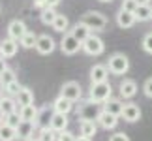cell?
<instances>
[{
	"label": "cell",
	"instance_id": "cell-32",
	"mask_svg": "<svg viewBox=\"0 0 152 141\" xmlns=\"http://www.w3.org/2000/svg\"><path fill=\"white\" fill-rule=\"evenodd\" d=\"M21 89H23V85L19 83V81H13V83H10V85H6V94L8 96H17V94L21 92Z\"/></svg>",
	"mask_w": 152,
	"mask_h": 141
},
{
	"label": "cell",
	"instance_id": "cell-44",
	"mask_svg": "<svg viewBox=\"0 0 152 141\" xmlns=\"http://www.w3.org/2000/svg\"><path fill=\"white\" fill-rule=\"evenodd\" d=\"M4 119H6V117L2 115V111H0V126H2V124H4Z\"/></svg>",
	"mask_w": 152,
	"mask_h": 141
},
{
	"label": "cell",
	"instance_id": "cell-10",
	"mask_svg": "<svg viewBox=\"0 0 152 141\" xmlns=\"http://www.w3.org/2000/svg\"><path fill=\"white\" fill-rule=\"evenodd\" d=\"M28 30H26V25H25V21H21V19H13L8 25V38L11 40H17V42H21L23 36H25Z\"/></svg>",
	"mask_w": 152,
	"mask_h": 141
},
{
	"label": "cell",
	"instance_id": "cell-21",
	"mask_svg": "<svg viewBox=\"0 0 152 141\" xmlns=\"http://www.w3.org/2000/svg\"><path fill=\"white\" fill-rule=\"evenodd\" d=\"M103 109L109 111V113H113L116 117H122V111H124V102L118 98H109L107 102L103 104Z\"/></svg>",
	"mask_w": 152,
	"mask_h": 141
},
{
	"label": "cell",
	"instance_id": "cell-1",
	"mask_svg": "<svg viewBox=\"0 0 152 141\" xmlns=\"http://www.w3.org/2000/svg\"><path fill=\"white\" fill-rule=\"evenodd\" d=\"M107 68L113 75H126L130 72V58L124 53H113L107 60Z\"/></svg>",
	"mask_w": 152,
	"mask_h": 141
},
{
	"label": "cell",
	"instance_id": "cell-38",
	"mask_svg": "<svg viewBox=\"0 0 152 141\" xmlns=\"http://www.w3.org/2000/svg\"><path fill=\"white\" fill-rule=\"evenodd\" d=\"M143 92H145V96H147V98H152V77H148L143 83Z\"/></svg>",
	"mask_w": 152,
	"mask_h": 141
},
{
	"label": "cell",
	"instance_id": "cell-18",
	"mask_svg": "<svg viewBox=\"0 0 152 141\" xmlns=\"http://www.w3.org/2000/svg\"><path fill=\"white\" fill-rule=\"evenodd\" d=\"M135 23H137L135 13H132V11L120 10L118 13H116V25H118L120 28H132Z\"/></svg>",
	"mask_w": 152,
	"mask_h": 141
},
{
	"label": "cell",
	"instance_id": "cell-3",
	"mask_svg": "<svg viewBox=\"0 0 152 141\" xmlns=\"http://www.w3.org/2000/svg\"><path fill=\"white\" fill-rule=\"evenodd\" d=\"M113 94V87L111 83H90V89H88V98L96 104H105L107 100L111 98Z\"/></svg>",
	"mask_w": 152,
	"mask_h": 141
},
{
	"label": "cell",
	"instance_id": "cell-11",
	"mask_svg": "<svg viewBox=\"0 0 152 141\" xmlns=\"http://www.w3.org/2000/svg\"><path fill=\"white\" fill-rule=\"evenodd\" d=\"M55 40H53L49 34H42V36H38V43H36V51L39 55H51L53 51H55Z\"/></svg>",
	"mask_w": 152,
	"mask_h": 141
},
{
	"label": "cell",
	"instance_id": "cell-28",
	"mask_svg": "<svg viewBox=\"0 0 152 141\" xmlns=\"http://www.w3.org/2000/svg\"><path fill=\"white\" fill-rule=\"evenodd\" d=\"M17 139V128L10 126L8 122H4L0 126V141H15Z\"/></svg>",
	"mask_w": 152,
	"mask_h": 141
},
{
	"label": "cell",
	"instance_id": "cell-27",
	"mask_svg": "<svg viewBox=\"0 0 152 141\" xmlns=\"http://www.w3.org/2000/svg\"><path fill=\"white\" fill-rule=\"evenodd\" d=\"M53 28H55L56 32H60V34L69 32V19L64 13H58L56 19H55V23H53Z\"/></svg>",
	"mask_w": 152,
	"mask_h": 141
},
{
	"label": "cell",
	"instance_id": "cell-9",
	"mask_svg": "<svg viewBox=\"0 0 152 141\" xmlns=\"http://www.w3.org/2000/svg\"><path fill=\"white\" fill-rule=\"evenodd\" d=\"M109 73L107 64H94L90 68V83H107Z\"/></svg>",
	"mask_w": 152,
	"mask_h": 141
},
{
	"label": "cell",
	"instance_id": "cell-19",
	"mask_svg": "<svg viewBox=\"0 0 152 141\" xmlns=\"http://www.w3.org/2000/svg\"><path fill=\"white\" fill-rule=\"evenodd\" d=\"M73 104L72 100H68V98H64V96H58L55 102H53V107H55L56 113H64V115H68V113H72L73 111Z\"/></svg>",
	"mask_w": 152,
	"mask_h": 141
},
{
	"label": "cell",
	"instance_id": "cell-35",
	"mask_svg": "<svg viewBox=\"0 0 152 141\" xmlns=\"http://www.w3.org/2000/svg\"><path fill=\"white\" fill-rule=\"evenodd\" d=\"M4 122H8L10 126H13V128H17L21 124V115H19V111H17V113H11V115H8L4 119Z\"/></svg>",
	"mask_w": 152,
	"mask_h": 141
},
{
	"label": "cell",
	"instance_id": "cell-39",
	"mask_svg": "<svg viewBox=\"0 0 152 141\" xmlns=\"http://www.w3.org/2000/svg\"><path fill=\"white\" fill-rule=\"evenodd\" d=\"M109 141H130V137H128V134L118 132V134H115V136H111Z\"/></svg>",
	"mask_w": 152,
	"mask_h": 141
},
{
	"label": "cell",
	"instance_id": "cell-23",
	"mask_svg": "<svg viewBox=\"0 0 152 141\" xmlns=\"http://www.w3.org/2000/svg\"><path fill=\"white\" fill-rule=\"evenodd\" d=\"M69 32H72V34H73V36L79 40L81 43H83L85 40H86V38H88L90 34H92V30H90V28L86 26L85 23H81V21L77 23V25H73V26H72V30H69Z\"/></svg>",
	"mask_w": 152,
	"mask_h": 141
},
{
	"label": "cell",
	"instance_id": "cell-20",
	"mask_svg": "<svg viewBox=\"0 0 152 141\" xmlns=\"http://www.w3.org/2000/svg\"><path fill=\"white\" fill-rule=\"evenodd\" d=\"M68 115H64V113H56L55 111V115H53V120H51V128L55 130L56 134H60L64 130H68Z\"/></svg>",
	"mask_w": 152,
	"mask_h": 141
},
{
	"label": "cell",
	"instance_id": "cell-4",
	"mask_svg": "<svg viewBox=\"0 0 152 141\" xmlns=\"http://www.w3.org/2000/svg\"><path fill=\"white\" fill-rule=\"evenodd\" d=\"M102 109H103V107H100V104L92 102V100L88 98V100H85V102L79 105L77 117H79L81 120H98V117H100Z\"/></svg>",
	"mask_w": 152,
	"mask_h": 141
},
{
	"label": "cell",
	"instance_id": "cell-15",
	"mask_svg": "<svg viewBox=\"0 0 152 141\" xmlns=\"http://www.w3.org/2000/svg\"><path fill=\"white\" fill-rule=\"evenodd\" d=\"M122 119L126 122H137L141 119V107H139L137 104H124V111H122Z\"/></svg>",
	"mask_w": 152,
	"mask_h": 141
},
{
	"label": "cell",
	"instance_id": "cell-45",
	"mask_svg": "<svg viewBox=\"0 0 152 141\" xmlns=\"http://www.w3.org/2000/svg\"><path fill=\"white\" fill-rule=\"evenodd\" d=\"M139 4H150V0H137Z\"/></svg>",
	"mask_w": 152,
	"mask_h": 141
},
{
	"label": "cell",
	"instance_id": "cell-2",
	"mask_svg": "<svg viewBox=\"0 0 152 141\" xmlns=\"http://www.w3.org/2000/svg\"><path fill=\"white\" fill-rule=\"evenodd\" d=\"M81 23H85L90 30L94 32H102L105 26H107V17H105L102 11H96V10H90V11H85L83 17H81Z\"/></svg>",
	"mask_w": 152,
	"mask_h": 141
},
{
	"label": "cell",
	"instance_id": "cell-43",
	"mask_svg": "<svg viewBox=\"0 0 152 141\" xmlns=\"http://www.w3.org/2000/svg\"><path fill=\"white\" fill-rule=\"evenodd\" d=\"M75 141H92V137H86V136H79Z\"/></svg>",
	"mask_w": 152,
	"mask_h": 141
},
{
	"label": "cell",
	"instance_id": "cell-14",
	"mask_svg": "<svg viewBox=\"0 0 152 141\" xmlns=\"http://www.w3.org/2000/svg\"><path fill=\"white\" fill-rule=\"evenodd\" d=\"M118 92L124 100H132L137 94V83L133 79H122L118 85Z\"/></svg>",
	"mask_w": 152,
	"mask_h": 141
},
{
	"label": "cell",
	"instance_id": "cell-41",
	"mask_svg": "<svg viewBox=\"0 0 152 141\" xmlns=\"http://www.w3.org/2000/svg\"><path fill=\"white\" fill-rule=\"evenodd\" d=\"M6 70H8V64H6V58L4 57H0V75H2Z\"/></svg>",
	"mask_w": 152,
	"mask_h": 141
},
{
	"label": "cell",
	"instance_id": "cell-25",
	"mask_svg": "<svg viewBox=\"0 0 152 141\" xmlns=\"http://www.w3.org/2000/svg\"><path fill=\"white\" fill-rule=\"evenodd\" d=\"M15 100H17V105H19V107H23V105H30V104H34V92L28 89V87H23L21 92L15 96Z\"/></svg>",
	"mask_w": 152,
	"mask_h": 141
},
{
	"label": "cell",
	"instance_id": "cell-36",
	"mask_svg": "<svg viewBox=\"0 0 152 141\" xmlns=\"http://www.w3.org/2000/svg\"><path fill=\"white\" fill-rule=\"evenodd\" d=\"M143 51L145 53H148V55H152V32L148 34H145V38H143Z\"/></svg>",
	"mask_w": 152,
	"mask_h": 141
},
{
	"label": "cell",
	"instance_id": "cell-7",
	"mask_svg": "<svg viewBox=\"0 0 152 141\" xmlns=\"http://www.w3.org/2000/svg\"><path fill=\"white\" fill-rule=\"evenodd\" d=\"M60 96L72 100V102H79V100L83 98V89H81V85L77 83V81H68V83L62 85Z\"/></svg>",
	"mask_w": 152,
	"mask_h": 141
},
{
	"label": "cell",
	"instance_id": "cell-33",
	"mask_svg": "<svg viewBox=\"0 0 152 141\" xmlns=\"http://www.w3.org/2000/svg\"><path fill=\"white\" fill-rule=\"evenodd\" d=\"M0 81L4 83V87H6V85H10V83H13V81H17L15 72H13L11 68H8V70H6V72H4L2 75H0Z\"/></svg>",
	"mask_w": 152,
	"mask_h": 141
},
{
	"label": "cell",
	"instance_id": "cell-37",
	"mask_svg": "<svg viewBox=\"0 0 152 141\" xmlns=\"http://www.w3.org/2000/svg\"><path fill=\"white\" fill-rule=\"evenodd\" d=\"M75 139H77V137H75L69 130H64V132L58 134V139L56 141H75Z\"/></svg>",
	"mask_w": 152,
	"mask_h": 141
},
{
	"label": "cell",
	"instance_id": "cell-8",
	"mask_svg": "<svg viewBox=\"0 0 152 141\" xmlns=\"http://www.w3.org/2000/svg\"><path fill=\"white\" fill-rule=\"evenodd\" d=\"M53 115H55V107H53V104L51 105L47 104V105H43V107H39L38 117H36V128H39V130H43V128H51Z\"/></svg>",
	"mask_w": 152,
	"mask_h": 141
},
{
	"label": "cell",
	"instance_id": "cell-40",
	"mask_svg": "<svg viewBox=\"0 0 152 141\" xmlns=\"http://www.w3.org/2000/svg\"><path fill=\"white\" fill-rule=\"evenodd\" d=\"M45 2V8H56L60 4V0H43Z\"/></svg>",
	"mask_w": 152,
	"mask_h": 141
},
{
	"label": "cell",
	"instance_id": "cell-30",
	"mask_svg": "<svg viewBox=\"0 0 152 141\" xmlns=\"http://www.w3.org/2000/svg\"><path fill=\"white\" fill-rule=\"evenodd\" d=\"M19 43H21V47H25V49H32V47H36V43H38V36L34 32L28 30L25 36H23V40Z\"/></svg>",
	"mask_w": 152,
	"mask_h": 141
},
{
	"label": "cell",
	"instance_id": "cell-42",
	"mask_svg": "<svg viewBox=\"0 0 152 141\" xmlns=\"http://www.w3.org/2000/svg\"><path fill=\"white\" fill-rule=\"evenodd\" d=\"M4 94H6V87H4V83H2V81H0V98H2Z\"/></svg>",
	"mask_w": 152,
	"mask_h": 141
},
{
	"label": "cell",
	"instance_id": "cell-12",
	"mask_svg": "<svg viewBox=\"0 0 152 141\" xmlns=\"http://www.w3.org/2000/svg\"><path fill=\"white\" fill-rule=\"evenodd\" d=\"M96 122H98L100 128H103V130H115L116 124H118V117L109 113V111H105V109H102V113H100Z\"/></svg>",
	"mask_w": 152,
	"mask_h": 141
},
{
	"label": "cell",
	"instance_id": "cell-22",
	"mask_svg": "<svg viewBox=\"0 0 152 141\" xmlns=\"http://www.w3.org/2000/svg\"><path fill=\"white\" fill-rule=\"evenodd\" d=\"M38 107L34 104L30 105H23V107H19V115H21V120H30L36 124V117H38Z\"/></svg>",
	"mask_w": 152,
	"mask_h": 141
},
{
	"label": "cell",
	"instance_id": "cell-5",
	"mask_svg": "<svg viewBox=\"0 0 152 141\" xmlns=\"http://www.w3.org/2000/svg\"><path fill=\"white\" fill-rule=\"evenodd\" d=\"M83 51L86 55H90V57H100L105 51V43L98 34H90V36L83 42Z\"/></svg>",
	"mask_w": 152,
	"mask_h": 141
},
{
	"label": "cell",
	"instance_id": "cell-17",
	"mask_svg": "<svg viewBox=\"0 0 152 141\" xmlns=\"http://www.w3.org/2000/svg\"><path fill=\"white\" fill-rule=\"evenodd\" d=\"M34 128H36L34 122H30V120H21V124L17 126V139L28 141L30 137H34Z\"/></svg>",
	"mask_w": 152,
	"mask_h": 141
},
{
	"label": "cell",
	"instance_id": "cell-46",
	"mask_svg": "<svg viewBox=\"0 0 152 141\" xmlns=\"http://www.w3.org/2000/svg\"><path fill=\"white\" fill-rule=\"evenodd\" d=\"M28 141H39L38 137H30V139H28Z\"/></svg>",
	"mask_w": 152,
	"mask_h": 141
},
{
	"label": "cell",
	"instance_id": "cell-13",
	"mask_svg": "<svg viewBox=\"0 0 152 141\" xmlns=\"http://www.w3.org/2000/svg\"><path fill=\"white\" fill-rule=\"evenodd\" d=\"M17 49H19V42L17 40H11V38H6L0 42V57L4 58H11L17 55Z\"/></svg>",
	"mask_w": 152,
	"mask_h": 141
},
{
	"label": "cell",
	"instance_id": "cell-24",
	"mask_svg": "<svg viewBox=\"0 0 152 141\" xmlns=\"http://www.w3.org/2000/svg\"><path fill=\"white\" fill-rule=\"evenodd\" d=\"M79 132H81V136L94 137L96 132H98V122L96 120H81L79 122Z\"/></svg>",
	"mask_w": 152,
	"mask_h": 141
},
{
	"label": "cell",
	"instance_id": "cell-31",
	"mask_svg": "<svg viewBox=\"0 0 152 141\" xmlns=\"http://www.w3.org/2000/svg\"><path fill=\"white\" fill-rule=\"evenodd\" d=\"M38 139L39 141H56L58 139V134L53 130V128H43V130H39Z\"/></svg>",
	"mask_w": 152,
	"mask_h": 141
},
{
	"label": "cell",
	"instance_id": "cell-6",
	"mask_svg": "<svg viewBox=\"0 0 152 141\" xmlns=\"http://www.w3.org/2000/svg\"><path fill=\"white\" fill-rule=\"evenodd\" d=\"M58 45H60V51L64 53V55H68V57H72V55H75V53H79V49H83V43H81L72 32L62 34V40H60Z\"/></svg>",
	"mask_w": 152,
	"mask_h": 141
},
{
	"label": "cell",
	"instance_id": "cell-16",
	"mask_svg": "<svg viewBox=\"0 0 152 141\" xmlns=\"http://www.w3.org/2000/svg\"><path fill=\"white\" fill-rule=\"evenodd\" d=\"M0 111H2L4 117H8L11 113H17L19 111V105H17V100L13 96H8V94H4L2 98H0Z\"/></svg>",
	"mask_w": 152,
	"mask_h": 141
},
{
	"label": "cell",
	"instance_id": "cell-29",
	"mask_svg": "<svg viewBox=\"0 0 152 141\" xmlns=\"http://www.w3.org/2000/svg\"><path fill=\"white\" fill-rule=\"evenodd\" d=\"M56 11H55V8H45V10H42V15H39V19H42V23L43 25H51L53 26V23H55V19H56Z\"/></svg>",
	"mask_w": 152,
	"mask_h": 141
},
{
	"label": "cell",
	"instance_id": "cell-34",
	"mask_svg": "<svg viewBox=\"0 0 152 141\" xmlns=\"http://www.w3.org/2000/svg\"><path fill=\"white\" fill-rule=\"evenodd\" d=\"M137 8H139V2H137V0H122V4H120V10L132 11V13H135Z\"/></svg>",
	"mask_w": 152,
	"mask_h": 141
},
{
	"label": "cell",
	"instance_id": "cell-47",
	"mask_svg": "<svg viewBox=\"0 0 152 141\" xmlns=\"http://www.w3.org/2000/svg\"><path fill=\"white\" fill-rule=\"evenodd\" d=\"M100 2H113V0H100Z\"/></svg>",
	"mask_w": 152,
	"mask_h": 141
},
{
	"label": "cell",
	"instance_id": "cell-26",
	"mask_svg": "<svg viewBox=\"0 0 152 141\" xmlns=\"http://www.w3.org/2000/svg\"><path fill=\"white\" fill-rule=\"evenodd\" d=\"M135 19L139 23L150 21L152 19V6L150 4H139V8L135 10Z\"/></svg>",
	"mask_w": 152,
	"mask_h": 141
}]
</instances>
